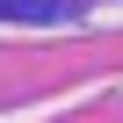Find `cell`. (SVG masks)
I'll use <instances>...</instances> for the list:
<instances>
[{"label": "cell", "mask_w": 123, "mask_h": 123, "mask_svg": "<svg viewBox=\"0 0 123 123\" xmlns=\"http://www.w3.org/2000/svg\"><path fill=\"white\" fill-rule=\"evenodd\" d=\"M7 7H15V15H22V7H65V0H7Z\"/></svg>", "instance_id": "obj_1"}]
</instances>
